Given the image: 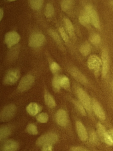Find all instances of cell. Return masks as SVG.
Returning a JSON list of instances; mask_svg holds the SVG:
<instances>
[{
  "mask_svg": "<svg viewBox=\"0 0 113 151\" xmlns=\"http://www.w3.org/2000/svg\"><path fill=\"white\" fill-rule=\"evenodd\" d=\"M76 128L79 137L81 141H86L88 136L87 130L82 122L77 121L76 122Z\"/></svg>",
  "mask_w": 113,
  "mask_h": 151,
  "instance_id": "cell-13",
  "label": "cell"
},
{
  "mask_svg": "<svg viewBox=\"0 0 113 151\" xmlns=\"http://www.w3.org/2000/svg\"><path fill=\"white\" fill-rule=\"evenodd\" d=\"M97 128V132L99 137L101 140H104L105 134L106 133L105 128L104 126L100 123H98Z\"/></svg>",
  "mask_w": 113,
  "mask_h": 151,
  "instance_id": "cell-27",
  "label": "cell"
},
{
  "mask_svg": "<svg viewBox=\"0 0 113 151\" xmlns=\"http://www.w3.org/2000/svg\"><path fill=\"white\" fill-rule=\"evenodd\" d=\"M35 81L33 76L31 75L25 76L20 81L17 90L19 92H24L27 90L32 86Z\"/></svg>",
  "mask_w": 113,
  "mask_h": 151,
  "instance_id": "cell-4",
  "label": "cell"
},
{
  "mask_svg": "<svg viewBox=\"0 0 113 151\" xmlns=\"http://www.w3.org/2000/svg\"><path fill=\"white\" fill-rule=\"evenodd\" d=\"M80 50L83 55L87 56L90 53L91 50V45L88 42H85L81 46Z\"/></svg>",
  "mask_w": 113,
  "mask_h": 151,
  "instance_id": "cell-24",
  "label": "cell"
},
{
  "mask_svg": "<svg viewBox=\"0 0 113 151\" xmlns=\"http://www.w3.org/2000/svg\"><path fill=\"white\" fill-rule=\"evenodd\" d=\"M111 4H112V5H113V0L111 2Z\"/></svg>",
  "mask_w": 113,
  "mask_h": 151,
  "instance_id": "cell-41",
  "label": "cell"
},
{
  "mask_svg": "<svg viewBox=\"0 0 113 151\" xmlns=\"http://www.w3.org/2000/svg\"><path fill=\"white\" fill-rule=\"evenodd\" d=\"M112 89H113V82H112Z\"/></svg>",
  "mask_w": 113,
  "mask_h": 151,
  "instance_id": "cell-42",
  "label": "cell"
},
{
  "mask_svg": "<svg viewBox=\"0 0 113 151\" xmlns=\"http://www.w3.org/2000/svg\"><path fill=\"white\" fill-rule=\"evenodd\" d=\"M84 11L89 14L91 24L96 28H100L99 17L96 11L93 9L92 6L91 5H86L85 7Z\"/></svg>",
  "mask_w": 113,
  "mask_h": 151,
  "instance_id": "cell-5",
  "label": "cell"
},
{
  "mask_svg": "<svg viewBox=\"0 0 113 151\" xmlns=\"http://www.w3.org/2000/svg\"><path fill=\"white\" fill-rule=\"evenodd\" d=\"M27 131L30 134L37 135L38 134L37 127L33 124H29L27 126Z\"/></svg>",
  "mask_w": 113,
  "mask_h": 151,
  "instance_id": "cell-30",
  "label": "cell"
},
{
  "mask_svg": "<svg viewBox=\"0 0 113 151\" xmlns=\"http://www.w3.org/2000/svg\"><path fill=\"white\" fill-rule=\"evenodd\" d=\"M52 145L46 144L42 146V151H52Z\"/></svg>",
  "mask_w": 113,
  "mask_h": 151,
  "instance_id": "cell-37",
  "label": "cell"
},
{
  "mask_svg": "<svg viewBox=\"0 0 113 151\" xmlns=\"http://www.w3.org/2000/svg\"><path fill=\"white\" fill-rule=\"evenodd\" d=\"M36 119L37 121L40 123H46L48 121V115L45 113H42L37 116Z\"/></svg>",
  "mask_w": 113,
  "mask_h": 151,
  "instance_id": "cell-29",
  "label": "cell"
},
{
  "mask_svg": "<svg viewBox=\"0 0 113 151\" xmlns=\"http://www.w3.org/2000/svg\"><path fill=\"white\" fill-rule=\"evenodd\" d=\"M7 1H17V0H7Z\"/></svg>",
  "mask_w": 113,
  "mask_h": 151,
  "instance_id": "cell-40",
  "label": "cell"
},
{
  "mask_svg": "<svg viewBox=\"0 0 113 151\" xmlns=\"http://www.w3.org/2000/svg\"><path fill=\"white\" fill-rule=\"evenodd\" d=\"M74 0H62L60 4L61 9L63 11H68L71 9L73 5Z\"/></svg>",
  "mask_w": 113,
  "mask_h": 151,
  "instance_id": "cell-19",
  "label": "cell"
},
{
  "mask_svg": "<svg viewBox=\"0 0 113 151\" xmlns=\"http://www.w3.org/2000/svg\"><path fill=\"white\" fill-rule=\"evenodd\" d=\"M102 61L103 63L102 75L104 77L106 76L109 70V56L108 52L106 49H104L102 53Z\"/></svg>",
  "mask_w": 113,
  "mask_h": 151,
  "instance_id": "cell-11",
  "label": "cell"
},
{
  "mask_svg": "<svg viewBox=\"0 0 113 151\" xmlns=\"http://www.w3.org/2000/svg\"><path fill=\"white\" fill-rule=\"evenodd\" d=\"M11 133L10 128L7 126H4L0 129V140L1 142L6 139Z\"/></svg>",
  "mask_w": 113,
  "mask_h": 151,
  "instance_id": "cell-18",
  "label": "cell"
},
{
  "mask_svg": "<svg viewBox=\"0 0 113 151\" xmlns=\"http://www.w3.org/2000/svg\"><path fill=\"white\" fill-rule=\"evenodd\" d=\"M56 120L58 124L61 127H65L68 123L67 114L65 110H58L56 115Z\"/></svg>",
  "mask_w": 113,
  "mask_h": 151,
  "instance_id": "cell-12",
  "label": "cell"
},
{
  "mask_svg": "<svg viewBox=\"0 0 113 151\" xmlns=\"http://www.w3.org/2000/svg\"><path fill=\"white\" fill-rule=\"evenodd\" d=\"M50 69L51 72L53 73H55L60 70V65L56 63L53 62L50 65Z\"/></svg>",
  "mask_w": 113,
  "mask_h": 151,
  "instance_id": "cell-35",
  "label": "cell"
},
{
  "mask_svg": "<svg viewBox=\"0 0 113 151\" xmlns=\"http://www.w3.org/2000/svg\"><path fill=\"white\" fill-rule=\"evenodd\" d=\"M4 16V11L2 9H0V20H1Z\"/></svg>",
  "mask_w": 113,
  "mask_h": 151,
  "instance_id": "cell-39",
  "label": "cell"
},
{
  "mask_svg": "<svg viewBox=\"0 0 113 151\" xmlns=\"http://www.w3.org/2000/svg\"><path fill=\"white\" fill-rule=\"evenodd\" d=\"M90 40L92 44L94 45H97L99 44L101 41V37L99 35L94 34L91 36Z\"/></svg>",
  "mask_w": 113,
  "mask_h": 151,
  "instance_id": "cell-33",
  "label": "cell"
},
{
  "mask_svg": "<svg viewBox=\"0 0 113 151\" xmlns=\"http://www.w3.org/2000/svg\"><path fill=\"white\" fill-rule=\"evenodd\" d=\"M60 88L68 90L70 87V82L69 79L65 76H60Z\"/></svg>",
  "mask_w": 113,
  "mask_h": 151,
  "instance_id": "cell-21",
  "label": "cell"
},
{
  "mask_svg": "<svg viewBox=\"0 0 113 151\" xmlns=\"http://www.w3.org/2000/svg\"><path fill=\"white\" fill-rule=\"evenodd\" d=\"M46 38L43 34L41 33H35L32 35L30 37L28 44L31 47H39L44 44Z\"/></svg>",
  "mask_w": 113,
  "mask_h": 151,
  "instance_id": "cell-6",
  "label": "cell"
},
{
  "mask_svg": "<svg viewBox=\"0 0 113 151\" xmlns=\"http://www.w3.org/2000/svg\"><path fill=\"white\" fill-rule=\"evenodd\" d=\"M44 0H29L30 5L34 10H39L43 5Z\"/></svg>",
  "mask_w": 113,
  "mask_h": 151,
  "instance_id": "cell-22",
  "label": "cell"
},
{
  "mask_svg": "<svg viewBox=\"0 0 113 151\" xmlns=\"http://www.w3.org/2000/svg\"><path fill=\"white\" fill-rule=\"evenodd\" d=\"M50 35L58 44H61V40L58 35L53 30H50L49 31Z\"/></svg>",
  "mask_w": 113,
  "mask_h": 151,
  "instance_id": "cell-34",
  "label": "cell"
},
{
  "mask_svg": "<svg viewBox=\"0 0 113 151\" xmlns=\"http://www.w3.org/2000/svg\"><path fill=\"white\" fill-rule=\"evenodd\" d=\"M76 94L84 108L88 111H90L91 108V101L89 95L80 88H77L76 89Z\"/></svg>",
  "mask_w": 113,
  "mask_h": 151,
  "instance_id": "cell-3",
  "label": "cell"
},
{
  "mask_svg": "<svg viewBox=\"0 0 113 151\" xmlns=\"http://www.w3.org/2000/svg\"><path fill=\"white\" fill-rule=\"evenodd\" d=\"M19 148L17 142L13 140H8L4 142L1 146V151H17Z\"/></svg>",
  "mask_w": 113,
  "mask_h": 151,
  "instance_id": "cell-10",
  "label": "cell"
},
{
  "mask_svg": "<svg viewBox=\"0 0 113 151\" xmlns=\"http://www.w3.org/2000/svg\"><path fill=\"white\" fill-rule=\"evenodd\" d=\"M70 150L71 151H90L81 147H72Z\"/></svg>",
  "mask_w": 113,
  "mask_h": 151,
  "instance_id": "cell-38",
  "label": "cell"
},
{
  "mask_svg": "<svg viewBox=\"0 0 113 151\" xmlns=\"http://www.w3.org/2000/svg\"><path fill=\"white\" fill-rule=\"evenodd\" d=\"M55 13V9L52 4H48L45 9V15L46 17L50 18Z\"/></svg>",
  "mask_w": 113,
  "mask_h": 151,
  "instance_id": "cell-26",
  "label": "cell"
},
{
  "mask_svg": "<svg viewBox=\"0 0 113 151\" xmlns=\"http://www.w3.org/2000/svg\"><path fill=\"white\" fill-rule=\"evenodd\" d=\"M104 141L108 145H113V130L112 129L106 132L105 134Z\"/></svg>",
  "mask_w": 113,
  "mask_h": 151,
  "instance_id": "cell-25",
  "label": "cell"
},
{
  "mask_svg": "<svg viewBox=\"0 0 113 151\" xmlns=\"http://www.w3.org/2000/svg\"><path fill=\"white\" fill-rule=\"evenodd\" d=\"M79 19L81 24L84 26L88 25L91 23L89 14L85 11L80 15Z\"/></svg>",
  "mask_w": 113,
  "mask_h": 151,
  "instance_id": "cell-23",
  "label": "cell"
},
{
  "mask_svg": "<svg viewBox=\"0 0 113 151\" xmlns=\"http://www.w3.org/2000/svg\"><path fill=\"white\" fill-rule=\"evenodd\" d=\"M64 23L67 32L70 36L73 37L74 35V29L72 22L68 19L65 18L64 19Z\"/></svg>",
  "mask_w": 113,
  "mask_h": 151,
  "instance_id": "cell-20",
  "label": "cell"
},
{
  "mask_svg": "<svg viewBox=\"0 0 113 151\" xmlns=\"http://www.w3.org/2000/svg\"><path fill=\"white\" fill-rule=\"evenodd\" d=\"M102 65V60L97 56H91L88 59V67L90 70H93L96 72L99 71Z\"/></svg>",
  "mask_w": 113,
  "mask_h": 151,
  "instance_id": "cell-9",
  "label": "cell"
},
{
  "mask_svg": "<svg viewBox=\"0 0 113 151\" xmlns=\"http://www.w3.org/2000/svg\"><path fill=\"white\" fill-rule=\"evenodd\" d=\"M92 108L96 115L100 119L102 120H104L105 119L106 117L104 112L98 102H97L96 100H93L92 103Z\"/></svg>",
  "mask_w": 113,
  "mask_h": 151,
  "instance_id": "cell-15",
  "label": "cell"
},
{
  "mask_svg": "<svg viewBox=\"0 0 113 151\" xmlns=\"http://www.w3.org/2000/svg\"><path fill=\"white\" fill-rule=\"evenodd\" d=\"M60 76H56L53 78L52 81V86L55 91L58 92L60 90V87L59 83Z\"/></svg>",
  "mask_w": 113,
  "mask_h": 151,
  "instance_id": "cell-28",
  "label": "cell"
},
{
  "mask_svg": "<svg viewBox=\"0 0 113 151\" xmlns=\"http://www.w3.org/2000/svg\"><path fill=\"white\" fill-rule=\"evenodd\" d=\"M41 109V107L35 103H32L29 104L26 108L27 111L32 116H35L38 114Z\"/></svg>",
  "mask_w": 113,
  "mask_h": 151,
  "instance_id": "cell-16",
  "label": "cell"
},
{
  "mask_svg": "<svg viewBox=\"0 0 113 151\" xmlns=\"http://www.w3.org/2000/svg\"><path fill=\"white\" fill-rule=\"evenodd\" d=\"M20 76L19 71L17 70H12L9 71L3 80V83L5 85H13L17 81Z\"/></svg>",
  "mask_w": 113,
  "mask_h": 151,
  "instance_id": "cell-7",
  "label": "cell"
},
{
  "mask_svg": "<svg viewBox=\"0 0 113 151\" xmlns=\"http://www.w3.org/2000/svg\"><path fill=\"white\" fill-rule=\"evenodd\" d=\"M70 73L73 78L81 83L86 84L88 83V80L84 75L76 68L71 69Z\"/></svg>",
  "mask_w": 113,
  "mask_h": 151,
  "instance_id": "cell-14",
  "label": "cell"
},
{
  "mask_svg": "<svg viewBox=\"0 0 113 151\" xmlns=\"http://www.w3.org/2000/svg\"><path fill=\"white\" fill-rule=\"evenodd\" d=\"M44 99L46 105L49 108H55L56 106V103L53 96L49 92H46L44 95Z\"/></svg>",
  "mask_w": 113,
  "mask_h": 151,
  "instance_id": "cell-17",
  "label": "cell"
},
{
  "mask_svg": "<svg viewBox=\"0 0 113 151\" xmlns=\"http://www.w3.org/2000/svg\"><path fill=\"white\" fill-rule=\"evenodd\" d=\"M17 111V107L14 104H10L4 107L0 114L1 121L5 122L10 120L15 115Z\"/></svg>",
  "mask_w": 113,
  "mask_h": 151,
  "instance_id": "cell-1",
  "label": "cell"
},
{
  "mask_svg": "<svg viewBox=\"0 0 113 151\" xmlns=\"http://www.w3.org/2000/svg\"><path fill=\"white\" fill-rule=\"evenodd\" d=\"M20 40V35L17 32L12 31L6 34L5 36L4 41L9 48L17 44Z\"/></svg>",
  "mask_w": 113,
  "mask_h": 151,
  "instance_id": "cell-8",
  "label": "cell"
},
{
  "mask_svg": "<svg viewBox=\"0 0 113 151\" xmlns=\"http://www.w3.org/2000/svg\"><path fill=\"white\" fill-rule=\"evenodd\" d=\"M58 140V136L54 133H50L40 137L36 142V144L39 146H42L46 144H55Z\"/></svg>",
  "mask_w": 113,
  "mask_h": 151,
  "instance_id": "cell-2",
  "label": "cell"
},
{
  "mask_svg": "<svg viewBox=\"0 0 113 151\" xmlns=\"http://www.w3.org/2000/svg\"><path fill=\"white\" fill-rule=\"evenodd\" d=\"M59 32L60 33V35H61V38H62L63 40H64L65 42H67L68 41L69 38H68V35L67 34L65 29H64L63 27H60L59 29Z\"/></svg>",
  "mask_w": 113,
  "mask_h": 151,
  "instance_id": "cell-36",
  "label": "cell"
},
{
  "mask_svg": "<svg viewBox=\"0 0 113 151\" xmlns=\"http://www.w3.org/2000/svg\"><path fill=\"white\" fill-rule=\"evenodd\" d=\"M89 141L92 144L96 145L98 143V137L95 131H91L90 133Z\"/></svg>",
  "mask_w": 113,
  "mask_h": 151,
  "instance_id": "cell-31",
  "label": "cell"
},
{
  "mask_svg": "<svg viewBox=\"0 0 113 151\" xmlns=\"http://www.w3.org/2000/svg\"><path fill=\"white\" fill-rule=\"evenodd\" d=\"M74 104L79 112L83 116H85L86 114V111L84 109V106H83V105L81 104V103L76 101H74Z\"/></svg>",
  "mask_w": 113,
  "mask_h": 151,
  "instance_id": "cell-32",
  "label": "cell"
}]
</instances>
